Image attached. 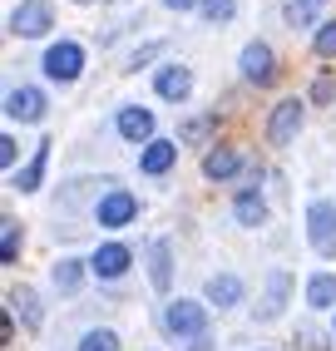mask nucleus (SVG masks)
I'll list each match as a JSON object with an SVG mask.
<instances>
[{
  "instance_id": "f257e3e1",
  "label": "nucleus",
  "mask_w": 336,
  "mask_h": 351,
  "mask_svg": "<svg viewBox=\"0 0 336 351\" xmlns=\"http://www.w3.org/2000/svg\"><path fill=\"white\" fill-rule=\"evenodd\" d=\"M163 332L178 337V341H203V337H208V302L173 297V302L163 307Z\"/></svg>"
},
{
  "instance_id": "f03ea898",
  "label": "nucleus",
  "mask_w": 336,
  "mask_h": 351,
  "mask_svg": "<svg viewBox=\"0 0 336 351\" xmlns=\"http://www.w3.org/2000/svg\"><path fill=\"white\" fill-rule=\"evenodd\" d=\"M307 243L317 257H336V203L331 198L307 203Z\"/></svg>"
},
{
  "instance_id": "7ed1b4c3",
  "label": "nucleus",
  "mask_w": 336,
  "mask_h": 351,
  "mask_svg": "<svg viewBox=\"0 0 336 351\" xmlns=\"http://www.w3.org/2000/svg\"><path fill=\"white\" fill-rule=\"evenodd\" d=\"M40 69H45L55 84H75V80L84 75V45H80V40H55L50 50H45Z\"/></svg>"
},
{
  "instance_id": "20e7f679",
  "label": "nucleus",
  "mask_w": 336,
  "mask_h": 351,
  "mask_svg": "<svg viewBox=\"0 0 336 351\" xmlns=\"http://www.w3.org/2000/svg\"><path fill=\"white\" fill-rule=\"evenodd\" d=\"M50 25H55V5L50 0H20V5L10 10V35H20V40H40Z\"/></svg>"
},
{
  "instance_id": "39448f33",
  "label": "nucleus",
  "mask_w": 336,
  "mask_h": 351,
  "mask_svg": "<svg viewBox=\"0 0 336 351\" xmlns=\"http://www.w3.org/2000/svg\"><path fill=\"white\" fill-rule=\"evenodd\" d=\"M45 89H35V84H15V89H5V119L10 124H40L45 119Z\"/></svg>"
},
{
  "instance_id": "423d86ee",
  "label": "nucleus",
  "mask_w": 336,
  "mask_h": 351,
  "mask_svg": "<svg viewBox=\"0 0 336 351\" xmlns=\"http://www.w3.org/2000/svg\"><path fill=\"white\" fill-rule=\"evenodd\" d=\"M139 218V198L129 189H109L99 203H94V223L99 228H129Z\"/></svg>"
},
{
  "instance_id": "0eeeda50",
  "label": "nucleus",
  "mask_w": 336,
  "mask_h": 351,
  "mask_svg": "<svg viewBox=\"0 0 336 351\" xmlns=\"http://www.w3.org/2000/svg\"><path fill=\"white\" fill-rule=\"evenodd\" d=\"M237 64H243V80L248 84H272L277 80V55L267 40H248L243 55H237Z\"/></svg>"
},
{
  "instance_id": "6e6552de",
  "label": "nucleus",
  "mask_w": 336,
  "mask_h": 351,
  "mask_svg": "<svg viewBox=\"0 0 336 351\" xmlns=\"http://www.w3.org/2000/svg\"><path fill=\"white\" fill-rule=\"evenodd\" d=\"M129 267H134V252H129L124 243H104V247L89 252V272L99 277V282H119Z\"/></svg>"
},
{
  "instance_id": "1a4fd4ad",
  "label": "nucleus",
  "mask_w": 336,
  "mask_h": 351,
  "mask_svg": "<svg viewBox=\"0 0 336 351\" xmlns=\"http://www.w3.org/2000/svg\"><path fill=\"white\" fill-rule=\"evenodd\" d=\"M302 119H307V104H302V99H282V104L272 109V119H267V138H272L277 149H287V144L297 138Z\"/></svg>"
},
{
  "instance_id": "9d476101",
  "label": "nucleus",
  "mask_w": 336,
  "mask_h": 351,
  "mask_svg": "<svg viewBox=\"0 0 336 351\" xmlns=\"http://www.w3.org/2000/svg\"><path fill=\"white\" fill-rule=\"evenodd\" d=\"M114 129L124 144H154V109H139V104H124L114 114Z\"/></svg>"
},
{
  "instance_id": "9b49d317",
  "label": "nucleus",
  "mask_w": 336,
  "mask_h": 351,
  "mask_svg": "<svg viewBox=\"0 0 336 351\" xmlns=\"http://www.w3.org/2000/svg\"><path fill=\"white\" fill-rule=\"evenodd\" d=\"M154 95L168 99V104H183L188 95H193V69L188 64H163L154 75Z\"/></svg>"
},
{
  "instance_id": "f8f14e48",
  "label": "nucleus",
  "mask_w": 336,
  "mask_h": 351,
  "mask_svg": "<svg viewBox=\"0 0 336 351\" xmlns=\"http://www.w3.org/2000/svg\"><path fill=\"white\" fill-rule=\"evenodd\" d=\"M243 297H248V287H243V277H237V272H213L208 287H203V302H208V307H218V312L237 307Z\"/></svg>"
},
{
  "instance_id": "ddd939ff",
  "label": "nucleus",
  "mask_w": 336,
  "mask_h": 351,
  "mask_svg": "<svg viewBox=\"0 0 336 351\" xmlns=\"http://www.w3.org/2000/svg\"><path fill=\"white\" fill-rule=\"evenodd\" d=\"M50 144H55V138H40L35 154H30V163L10 173V189H20V193H40V183H45V163H50Z\"/></svg>"
},
{
  "instance_id": "4468645a",
  "label": "nucleus",
  "mask_w": 336,
  "mask_h": 351,
  "mask_svg": "<svg viewBox=\"0 0 336 351\" xmlns=\"http://www.w3.org/2000/svg\"><path fill=\"white\" fill-rule=\"evenodd\" d=\"M173 163H178V138H154V144H143V154H139V169L149 178H163Z\"/></svg>"
},
{
  "instance_id": "2eb2a0df",
  "label": "nucleus",
  "mask_w": 336,
  "mask_h": 351,
  "mask_svg": "<svg viewBox=\"0 0 336 351\" xmlns=\"http://www.w3.org/2000/svg\"><path fill=\"white\" fill-rule=\"evenodd\" d=\"M149 282H154V292L173 287V247H168V238L149 243Z\"/></svg>"
},
{
  "instance_id": "dca6fc26",
  "label": "nucleus",
  "mask_w": 336,
  "mask_h": 351,
  "mask_svg": "<svg viewBox=\"0 0 336 351\" xmlns=\"http://www.w3.org/2000/svg\"><path fill=\"white\" fill-rule=\"evenodd\" d=\"M84 272H89V257H60V263L50 267V282L60 297H75L80 282H84Z\"/></svg>"
},
{
  "instance_id": "f3484780",
  "label": "nucleus",
  "mask_w": 336,
  "mask_h": 351,
  "mask_svg": "<svg viewBox=\"0 0 336 351\" xmlns=\"http://www.w3.org/2000/svg\"><path fill=\"white\" fill-rule=\"evenodd\" d=\"M232 218L243 228H262V223H267V198H262L257 189H243L232 198Z\"/></svg>"
},
{
  "instance_id": "a211bd4d",
  "label": "nucleus",
  "mask_w": 336,
  "mask_h": 351,
  "mask_svg": "<svg viewBox=\"0 0 336 351\" xmlns=\"http://www.w3.org/2000/svg\"><path fill=\"white\" fill-rule=\"evenodd\" d=\"M307 307L311 312H331L336 307V272H311L307 277Z\"/></svg>"
},
{
  "instance_id": "6ab92c4d",
  "label": "nucleus",
  "mask_w": 336,
  "mask_h": 351,
  "mask_svg": "<svg viewBox=\"0 0 336 351\" xmlns=\"http://www.w3.org/2000/svg\"><path fill=\"white\" fill-rule=\"evenodd\" d=\"M287 292H292V277H287V272H272V277H267V297H262V307H257V322H272V317L287 307Z\"/></svg>"
},
{
  "instance_id": "aec40b11",
  "label": "nucleus",
  "mask_w": 336,
  "mask_h": 351,
  "mask_svg": "<svg viewBox=\"0 0 336 351\" xmlns=\"http://www.w3.org/2000/svg\"><path fill=\"white\" fill-rule=\"evenodd\" d=\"M10 307L25 317V326L30 332H40V322H45V312H40V297H35V287H15L10 292Z\"/></svg>"
},
{
  "instance_id": "412c9836",
  "label": "nucleus",
  "mask_w": 336,
  "mask_h": 351,
  "mask_svg": "<svg viewBox=\"0 0 336 351\" xmlns=\"http://www.w3.org/2000/svg\"><path fill=\"white\" fill-rule=\"evenodd\" d=\"M20 243H25L20 223H15V218H0V263H5V267L20 263Z\"/></svg>"
},
{
  "instance_id": "4be33fe9",
  "label": "nucleus",
  "mask_w": 336,
  "mask_h": 351,
  "mask_svg": "<svg viewBox=\"0 0 336 351\" xmlns=\"http://www.w3.org/2000/svg\"><path fill=\"white\" fill-rule=\"evenodd\" d=\"M203 173L218 178V183L232 178V173H237V154H232V149H208V154H203Z\"/></svg>"
},
{
  "instance_id": "5701e85b",
  "label": "nucleus",
  "mask_w": 336,
  "mask_h": 351,
  "mask_svg": "<svg viewBox=\"0 0 336 351\" xmlns=\"http://www.w3.org/2000/svg\"><path fill=\"white\" fill-rule=\"evenodd\" d=\"M75 351H119V332L114 326H89Z\"/></svg>"
},
{
  "instance_id": "b1692460",
  "label": "nucleus",
  "mask_w": 336,
  "mask_h": 351,
  "mask_svg": "<svg viewBox=\"0 0 336 351\" xmlns=\"http://www.w3.org/2000/svg\"><path fill=\"white\" fill-rule=\"evenodd\" d=\"M198 15L208 20V25H228V20L237 15V0H198Z\"/></svg>"
},
{
  "instance_id": "393cba45",
  "label": "nucleus",
  "mask_w": 336,
  "mask_h": 351,
  "mask_svg": "<svg viewBox=\"0 0 336 351\" xmlns=\"http://www.w3.org/2000/svg\"><path fill=\"white\" fill-rule=\"evenodd\" d=\"M311 50L322 60H336V20H322L317 25V40H311Z\"/></svg>"
},
{
  "instance_id": "a878e982",
  "label": "nucleus",
  "mask_w": 336,
  "mask_h": 351,
  "mask_svg": "<svg viewBox=\"0 0 336 351\" xmlns=\"http://www.w3.org/2000/svg\"><path fill=\"white\" fill-rule=\"evenodd\" d=\"M311 10H317L311 0H292V5H287V25H292V30H307V25H311Z\"/></svg>"
},
{
  "instance_id": "bb28decb",
  "label": "nucleus",
  "mask_w": 336,
  "mask_h": 351,
  "mask_svg": "<svg viewBox=\"0 0 336 351\" xmlns=\"http://www.w3.org/2000/svg\"><path fill=\"white\" fill-rule=\"evenodd\" d=\"M163 50H168L163 40H149V45H143V50H134V55H129V64H124V69H143V64H149L154 55H163Z\"/></svg>"
},
{
  "instance_id": "cd10ccee",
  "label": "nucleus",
  "mask_w": 336,
  "mask_h": 351,
  "mask_svg": "<svg viewBox=\"0 0 336 351\" xmlns=\"http://www.w3.org/2000/svg\"><path fill=\"white\" fill-rule=\"evenodd\" d=\"M15 154H20V149H15V138H10V134H0V169H15Z\"/></svg>"
},
{
  "instance_id": "c85d7f7f",
  "label": "nucleus",
  "mask_w": 336,
  "mask_h": 351,
  "mask_svg": "<svg viewBox=\"0 0 336 351\" xmlns=\"http://www.w3.org/2000/svg\"><path fill=\"white\" fill-rule=\"evenodd\" d=\"M208 129H213V119H188V124H183V134H178V138H183V144H188V138H203V134H208Z\"/></svg>"
},
{
  "instance_id": "c756f323",
  "label": "nucleus",
  "mask_w": 336,
  "mask_h": 351,
  "mask_svg": "<svg viewBox=\"0 0 336 351\" xmlns=\"http://www.w3.org/2000/svg\"><path fill=\"white\" fill-rule=\"evenodd\" d=\"M163 5H168V10H178V15H183V10H193V5H198V0H163Z\"/></svg>"
},
{
  "instance_id": "7c9ffc66",
  "label": "nucleus",
  "mask_w": 336,
  "mask_h": 351,
  "mask_svg": "<svg viewBox=\"0 0 336 351\" xmlns=\"http://www.w3.org/2000/svg\"><path fill=\"white\" fill-rule=\"evenodd\" d=\"M75 5H94V0H75Z\"/></svg>"
},
{
  "instance_id": "2f4dec72",
  "label": "nucleus",
  "mask_w": 336,
  "mask_h": 351,
  "mask_svg": "<svg viewBox=\"0 0 336 351\" xmlns=\"http://www.w3.org/2000/svg\"><path fill=\"white\" fill-rule=\"evenodd\" d=\"M311 5H322V0H311Z\"/></svg>"
}]
</instances>
